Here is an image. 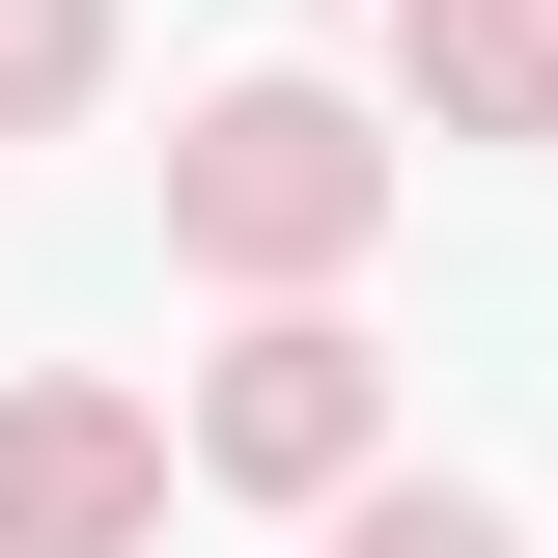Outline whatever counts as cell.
<instances>
[{
  "mask_svg": "<svg viewBox=\"0 0 558 558\" xmlns=\"http://www.w3.org/2000/svg\"><path fill=\"white\" fill-rule=\"evenodd\" d=\"M84 84V0H0V112H57Z\"/></svg>",
  "mask_w": 558,
  "mask_h": 558,
  "instance_id": "cell-5",
  "label": "cell"
},
{
  "mask_svg": "<svg viewBox=\"0 0 558 558\" xmlns=\"http://www.w3.org/2000/svg\"><path fill=\"white\" fill-rule=\"evenodd\" d=\"M223 475H279V502L363 475V363H336V336H252V363H223Z\"/></svg>",
  "mask_w": 558,
  "mask_h": 558,
  "instance_id": "cell-3",
  "label": "cell"
},
{
  "mask_svg": "<svg viewBox=\"0 0 558 558\" xmlns=\"http://www.w3.org/2000/svg\"><path fill=\"white\" fill-rule=\"evenodd\" d=\"M336 558H502V531H475V502H363Z\"/></svg>",
  "mask_w": 558,
  "mask_h": 558,
  "instance_id": "cell-6",
  "label": "cell"
},
{
  "mask_svg": "<svg viewBox=\"0 0 558 558\" xmlns=\"http://www.w3.org/2000/svg\"><path fill=\"white\" fill-rule=\"evenodd\" d=\"M418 84L447 112H558V0H418Z\"/></svg>",
  "mask_w": 558,
  "mask_h": 558,
  "instance_id": "cell-4",
  "label": "cell"
},
{
  "mask_svg": "<svg viewBox=\"0 0 558 558\" xmlns=\"http://www.w3.org/2000/svg\"><path fill=\"white\" fill-rule=\"evenodd\" d=\"M140 531V418L112 391H28L0 418V558H112Z\"/></svg>",
  "mask_w": 558,
  "mask_h": 558,
  "instance_id": "cell-2",
  "label": "cell"
},
{
  "mask_svg": "<svg viewBox=\"0 0 558 558\" xmlns=\"http://www.w3.org/2000/svg\"><path fill=\"white\" fill-rule=\"evenodd\" d=\"M363 196H391V140H363L336 84H252V112L168 168V223H196V252H252V279H279V252H336Z\"/></svg>",
  "mask_w": 558,
  "mask_h": 558,
  "instance_id": "cell-1",
  "label": "cell"
}]
</instances>
